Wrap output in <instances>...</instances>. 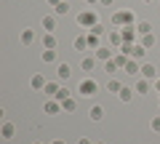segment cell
Listing matches in <instances>:
<instances>
[{
	"mask_svg": "<svg viewBox=\"0 0 160 144\" xmlns=\"http://www.w3.org/2000/svg\"><path fill=\"white\" fill-rule=\"evenodd\" d=\"M112 24H118V27H131L133 24V13L131 11H118L112 16Z\"/></svg>",
	"mask_w": 160,
	"mask_h": 144,
	"instance_id": "cell-1",
	"label": "cell"
},
{
	"mask_svg": "<svg viewBox=\"0 0 160 144\" xmlns=\"http://www.w3.org/2000/svg\"><path fill=\"white\" fill-rule=\"evenodd\" d=\"M78 24H80V27H93V24H99V22H96V11H83V13H78Z\"/></svg>",
	"mask_w": 160,
	"mask_h": 144,
	"instance_id": "cell-2",
	"label": "cell"
},
{
	"mask_svg": "<svg viewBox=\"0 0 160 144\" xmlns=\"http://www.w3.org/2000/svg\"><path fill=\"white\" fill-rule=\"evenodd\" d=\"M96 80H91V77H86V80H83V83H80V88H78V91L80 93H83V96H93V93H96Z\"/></svg>",
	"mask_w": 160,
	"mask_h": 144,
	"instance_id": "cell-3",
	"label": "cell"
},
{
	"mask_svg": "<svg viewBox=\"0 0 160 144\" xmlns=\"http://www.w3.org/2000/svg\"><path fill=\"white\" fill-rule=\"evenodd\" d=\"M136 32L139 29H133V27H123V32H120L123 35V46H131V43L136 40Z\"/></svg>",
	"mask_w": 160,
	"mask_h": 144,
	"instance_id": "cell-4",
	"label": "cell"
},
{
	"mask_svg": "<svg viewBox=\"0 0 160 144\" xmlns=\"http://www.w3.org/2000/svg\"><path fill=\"white\" fill-rule=\"evenodd\" d=\"M142 75H144V80H155V77H158L155 64H144V67H142Z\"/></svg>",
	"mask_w": 160,
	"mask_h": 144,
	"instance_id": "cell-5",
	"label": "cell"
},
{
	"mask_svg": "<svg viewBox=\"0 0 160 144\" xmlns=\"http://www.w3.org/2000/svg\"><path fill=\"white\" fill-rule=\"evenodd\" d=\"M80 67L86 69V72H91V69L96 67V56H83L80 59Z\"/></svg>",
	"mask_w": 160,
	"mask_h": 144,
	"instance_id": "cell-6",
	"label": "cell"
},
{
	"mask_svg": "<svg viewBox=\"0 0 160 144\" xmlns=\"http://www.w3.org/2000/svg\"><path fill=\"white\" fill-rule=\"evenodd\" d=\"M59 110H62V107H59L56 99H48V102H46V112H48V115H56Z\"/></svg>",
	"mask_w": 160,
	"mask_h": 144,
	"instance_id": "cell-7",
	"label": "cell"
},
{
	"mask_svg": "<svg viewBox=\"0 0 160 144\" xmlns=\"http://www.w3.org/2000/svg\"><path fill=\"white\" fill-rule=\"evenodd\" d=\"M43 62H46V64L56 62V48H46V51H43Z\"/></svg>",
	"mask_w": 160,
	"mask_h": 144,
	"instance_id": "cell-8",
	"label": "cell"
},
{
	"mask_svg": "<svg viewBox=\"0 0 160 144\" xmlns=\"http://www.w3.org/2000/svg\"><path fill=\"white\" fill-rule=\"evenodd\" d=\"M43 29H46V32H53V29H56V19L53 16H43Z\"/></svg>",
	"mask_w": 160,
	"mask_h": 144,
	"instance_id": "cell-9",
	"label": "cell"
},
{
	"mask_svg": "<svg viewBox=\"0 0 160 144\" xmlns=\"http://www.w3.org/2000/svg\"><path fill=\"white\" fill-rule=\"evenodd\" d=\"M96 59L99 62H109V59H112V51H109V48H96Z\"/></svg>",
	"mask_w": 160,
	"mask_h": 144,
	"instance_id": "cell-10",
	"label": "cell"
},
{
	"mask_svg": "<svg viewBox=\"0 0 160 144\" xmlns=\"http://www.w3.org/2000/svg\"><path fill=\"white\" fill-rule=\"evenodd\" d=\"M86 48H88V37L78 35V37H75V51H86Z\"/></svg>",
	"mask_w": 160,
	"mask_h": 144,
	"instance_id": "cell-11",
	"label": "cell"
},
{
	"mask_svg": "<svg viewBox=\"0 0 160 144\" xmlns=\"http://www.w3.org/2000/svg\"><path fill=\"white\" fill-rule=\"evenodd\" d=\"M56 75L62 77V80H67V77L72 75V69H69V64H59V69H56Z\"/></svg>",
	"mask_w": 160,
	"mask_h": 144,
	"instance_id": "cell-12",
	"label": "cell"
},
{
	"mask_svg": "<svg viewBox=\"0 0 160 144\" xmlns=\"http://www.w3.org/2000/svg\"><path fill=\"white\" fill-rule=\"evenodd\" d=\"M43 46H46V48H56V37H53V32L43 35Z\"/></svg>",
	"mask_w": 160,
	"mask_h": 144,
	"instance_id": "cell-13",
	"label": "cell"
},
{
	"mask_svg": "<svg viewBox=\"0 0 160 144\" xmlns=\"http://www.w3.org/2000/svg\"><path fill=\"white\" fill-rule=\"evenodd\" d=\"M13 131H16V128H13L11 123H3V128H0V133H3V139H13Z\"/></svg>",
	"mask_w": 160,
	"mask_h": 144,
	"instance_id": "cell-14",
	"label": "cell"
},
{
	"mask_svg": "<svg viewBox=\"0 0 160 144\" xmlns=\"http://www.w3.org/2000/svg\"><path fill=\"white\" fill-rule=\"evenodd\" d=\"M75 107H78V102H75L72 96H69V99H64V102H62V110H64V112H75Z\"/></svg>",
	"mask_w": 160,
	"mask_h": 144,
	"instance_id": "cell-15",
	"label": "cell"
},
{
	"mask_svg": "<svg viewBox=\"0 0 160 144\" xmlns=\"http://www.w3.org/2000/svg\"><path fill=\"white\" fill-rule=\"evenodd\" d=\"M67 11H69V6H67V0H62V3H59V6L53 8V13H56V16H67Z\"/></svg>",
	"mask_w": 160,
	"mask_h": 144,
	"instance_id": "cell-16",
	"label": "cell"
},
{
	"mask_svg": "<svg viewBox=\"0 0 160 144\" xmlns=\"http://www.w3.org/2000/svg\"><path fill=\"white\" fill-rule=\"evenodd\" d=\"M29 86H32L35 91H38V88H46V77H43V75H35V77H32V83H29Z\"/></svg>",
	"mask_w": 160,
	"mask_h": 144,
	"instance_id": "cell-17",
	"label": "cell"
},
{
	"mask_svg": "<svg viewBox=\"0 0 160 144\" xmlns=\"http://www.w3.org/2000/svg\"><path fill=\"white\" fill-rule=\"evenodd\" d=\"M32 40H35V32H32V29H22V43H24V46H29Z\"/></svg>",
	"mask_w": 160,
	"mask_h": 144,
	"instance_id": "cell-18",
	"label": "cell"
},
{
	"mask_svg": "<svg viewBox=\"0 0 160 144\" xmlns=\"http://www.w3.org/2000/svg\"><path fill=\"white\" fill-rule=\"evenodd\" d=\"M118 96H120V102H131L133 91H131V88H120V91H118Z\"/></svg>",
	"mask_w": 160,
	"mask_h": 144,
	"instance_id": "cell-19",
	"label": "cell"
},
{
	"mask_svg": "<svg viewBox=\"0 0 160 144\" xmlns=\"http://www.w3.org/2000/svg\"><path fill=\"white\" fill-rule=\"evenodd\" d=\"M142 46H144V48H152V46H155V35H152V32H149V35H142Z\"/></svg>",
	"mask_w": 160,
	"mask_h": 144,
	"instance_id": "cell-20",
	"label": "cell"
},
{
	"mask_svg": "<svg viewBox=\"0 0 160 144\" xmlns=\"http://www.w3.org/2000/svg\"><path fill=\"white\" fill-rule=\"evenodd\" d=\"M43 91H46L48 96L53 99V96H56V93H59V86H56V83H46V88H43Z\"/></svg>",
	"mask_w": 160,
	"mask_h": 144,
	"instance_id": "cell-21",
	"label": "cell"
},
{
	"mask_svg": "<svg viewBox=\"0 0 160 144\" xmlns=\"http://www.w3.org/2000/svg\"><path fill=\"white\" fill-rule=\"evenodd\" d=\"M144 51H147V48H144L142 43H139V46H131V53H133L136 59H144Z\"/></svg>",
	"mask_w": 160,
	"mask_h": 144,
	"instance_id": "cell-22",
	"label": "cell"
},
{
	"mask_svg": "<svg viewBox=\"0 0 160 144\" xmlns=\"http://www.w3.org/2000/svg\"><path fill=\"white\" fill-rule=\"evenodd\" d=\"M88 115H91V120H102L104 110H102V107H91V112H88Z\"/></svg>",
	"mask_w": 160,
	"mask_h": 144,
	"instance_id": "cell-23",
	"label": "cell"
},
{
	"mask_svg": "<svg viewBox=\"0 0 160 144\" xmlns=\"http://www.w3.org/2000/svg\"><path fill=\"white\" fill-rule=\"evenodd\" d=\"M136 91L139 93H149V80H139L136 83Z\"/></svg>",
	"mask_w": 160,
	"mask_h": 144,
	"instance_id": "cell-24",
	"label": "cell"
},
{
	"mask_svg": "<svg viewBox=\"0 0 160 144\" xmlns=\"http://www.w3.org/2000/svg\"><path fill=\"white\" fill-rule=\"evenodd\" d=\"M109 40H112V46H123V35H120V32H112V35H109Z\"/></svg>",
	"mask_w": 160,
	"mask_h": 144,
	"instance_id": "cell-25",
	"label": "cell"
},
{
	"mask_svg": "<svg viewBox=\"0 0 160 144\" xmlns=\"http://www.w3.org/2000/svg\"><path fill=\"white\" fill-rule=\"evenodd\" d=\"M53 99H56V102H64V99H69V91H67V88H59V93Z\"/></svg>",
	"mask_w": 160,
	"mask_h": 144,
	"instance_id": "cell-26",
	"label": "cell"
},
{
	"mask_svg": "<svg viewBox=\"0 0 160 144\" xmlns=\"http://www.w3.org/2000/svg\"><path fill=\"white\" fill-rule=\"evenodd\" d=\"M120 88H123V86H120L118 80H109V83H107V91H112V93H115V91H120Z\"/></svg>",
	"mask_w": 160,
	"mask_h": 144,
	"instance_id": "cell-27",
	"label": "cell"
},
{
	"mask_svg": "<svg viewBox=\"0 0 160 144\" xmlns=\"http://www.w3.org/2000/svg\"><path fill=\"white\" fill-rule=\"evenodd\" d=\"M136 69H139L136 62H128V64H126V72H128V75H136Z\"/></svg>",
	"mask_w": 160,
	"mask_h": 144,
	"instance_id": "cell-28",
	"label": "cell"
},
{
	"mask_svg": "<svg viewBox=\"0 0 160 144\" xmlns=\"http://www.w3.org/2000/svg\"><path fill=\"white\" fill-rule=\"evenodd\" d=\"M136 29H139V32H142V35H149V29H152V27H149V24H147V22H142V24H139V27H136Z\"/></svg>",
	"mask_w": 160,
	"mask_h": 144,
	"instance_id": "cell-29",
	"label": "cell"
},
{
	"mask_svg": "<svg viewBox=\"0 0 160 144\" xmlns=\"http://www.w3.org/2000/svg\"><path fill=\"white\" fill-rule=\"evenodd\" d=\"M88 37V48H96L99 46V40H96V35H86Z\"/></svg>",
	"mask_w": 160,
	"mask_h": 144,
	"instance_id": "cell-30",
	"label": "cell"
},
{
	"mask_svg": "<svg viewBox=\"0 0 160 144\" xmlns=\"http://www.w3.org/2000/svg\"><path fill=\"white\" fill-rule=\"evenodd\" d=\"M102 32H104L102 24H93V27H91V35H102Z\"/></svg>",
	"mask_w": 160,
	"mask_h": 144,
	"instance_id": "cell-31",
	"label": "cell"
},
{
	"mask_svg": "<svg viewBox=\"0 0 160 144\" xmlns=\"http://www.w3.org/2000/svg\"><path fill=\"white\" fill-rule=\"evenodd\" d=\"M152 131H158V133H160V115H158V117H152Z\"/></svg>",
	"mask_w": 160,
	"mask_h": 144,
	"instance_id": "cell-32",
	"label": "cell"
},
{
	"mask_svg": "<svg viewBox=\"0 0 160 144\" xmlns=\"http://www.w3.org/2000/svg\"><path fill=\"white\" fill-rule=\"evenodd\" d=\"M115 69H118V64H115V59H109L107 62V72H115Z\"/></svg>",
	"mask_w": 160,
	"mask_h": 144,
	"instance_id": "cell-33",
	"label": "cell"
},
{
	"mask_svg": "<svg viewBox=\"0 0 160 144\" xmlns=\"http://www.w3.org/2000/svg\"><path fill=\"white\" fill-rule=\"evenodd\" d=\"M99 3H102V6H112L115 0H99Z\"/></svg>",
	"mask_w": 160,
	"mask_h": 144,
	"instance_id": "cell-34",
	"label": "cell"
},
{
	"mask_svg": "<svg viewBox=\"0 0 160 144\" xmlns=\"http://www.w3.org/2000/svg\"><path fill=\"white\" fill-rule=\"evenodd\" d=\"M48 3H51V6H59V3H62V0H48Z\"/></svg>",
	"mask_w": 160,
	"mask_h": 144,
	"instance_id": "cell-35",
	"label": "cell"
},
{
	"mask_svg": "<svg viewBox=\"0 0 160 144\" xmlns=\"http://www.w3.org/2000/svg\"><path fill=\"white\" fill-rule=\"evenodd\" d=\"M78 144H91V142H88V139H80V142Z\"/></svg>",
	"mask_w": 160,
	"mask_h": 144,
	"instance_id": "cell-36",
	"label": "cell"
},
{
	"mask_svg": "<svg viewBox=\"0 0 160 144\" xmlns=\"http://www.w3.org/2000/svg\"><path fill=\"white\" fill-rule=\"evenodd\" d=\"M51 144H64V142H62V139H56V142H51Z\"/></svg>",
	"mask_w": 160,
	"mask_h": 144,
	"instance_id": "cell-37",
	"label": "cell"
},
{
	"mask_svg": "<svg viewBox=\"0 0 160 144\" xmlns=\"http://www.w3.org/2000/svg\"><path fill=\"white\" fill-rule=\"evenodd\" d=\"M155 88H158V93H160V80H158V83H155Z\"/></svg>",
	"mask_w": 160,
	"mask_h": 144,
	"instance_id": "cell-38",
	"label": "cell"
},
{
	"mask_svg": "<svg viewBox=\"0 0 160 144\" xmlns=\"http://www.w3.org/2000/svg\"><path fill=\"white\" fill-rule=\"evenodd\" d=\"M88 3H99V0H88Z\"/></svg>",
	"mask_w": 160,
	"mask_h": 144,
	"instance_id": "cell-39",
	"label": "cell"
},
{
	"mask_svg": "<svg viewBox=\"0 0 160 144\" xmlns=\"http://www.w3.org/2000/svg\"><path fill=\"white\" fill-rule=\"evenodd\" d=\"M144 3H152V0H144Z\"/></svg>",
	"mask_w": 160,
	"mask_h": 144,
	"instance_id": "cell-40",
	"label": "cell"
},
{
	"mask_svg": "<svg viewBox=\"0 0 160 144\" xmlns=\"http://www.w3.org/2000/svg\"><path fill=\"white\" fill-rule=\"evenodd\" d=\"M35 144H40V142H35Z\"/></svg>",
	"mask_w": 160,
	"mask_h": 144,
	"instance_id": "cell-41",
	"label": "cell"
}]
</instances>
